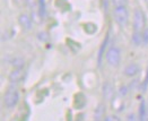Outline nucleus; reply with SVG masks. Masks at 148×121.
I'll list each match as a JSON object with an SVG mask.
<instances>
[{
	"label": "nucleus",
	"instance_id": "2eb2a0df",
	"mask_svg": "<svg viewBox=\"0 0 148 121\" xmlns=\"http://www.w3.org/2000/svg\"><path fill=\"white\" fill-rule=\"evenodd\" d=\"M143 43L148 44V28H145L143 32Z\"/></svg>",
	"mask_w": 148,
	"mask_h": 121
},
{
	"label": "nucleus",
	"instance_id": "6ab92c4d",
	"mask_svg": "<svg viewBox=\"0 0 148 121\" xmlns=\"http://www.w3.org/2000/svg\"><path fill=\"white\" fill-rule=\"evenodd\" d=\"M147 121H148V109H147Z\"/></svg>",
	"mask_w": 148,
	"mask_h": 121
},
{
	"label": "nucleus",
	"instance_id": "1a4fd4ad",
	"mask_svg": "<svg viewBox=\"0 0 148 121\" xmlns=\"http://www.w3.org/2000/svg\"><path fill=\"white\" fill-rule=\"evenodd\" d=\"M108 42H109V35H106L105 40H104V42L102 43V45H101V48H99V58H97V61H99V66H101V63H102V58H103V54H104V51H105V48H106V44H108Z\"/></svg>",
	"mask_w": 148,
	"mask_h": 121
},
{
	"label": "nucleus",
	"instance_id": "6e6552de",
	"mask_svg": "<svg viewBox=\"0 0 148 121\" xmlns=\"http://www.w3.org/2000/svg\"><path fill=\"white\" fill-rule=\"evenodd\" d=\"M147 109L145 101H141L139 105V121H147Z\"/></svg>",
	"mask_w": 148,
	"mask_h": 121
},
{
	"label": "nucleus",
	"instance_id": "4468645a",
	"mask_svg": "<svg viewBox=\"0 0 148 121\" xmlns=\"http://www.w3.org/2000/svg\"><path fill=\"white\" fill-rule=\"evenodd\" d=\"M12 65H14L16 68H21V69H22V67L24 66V60H23L22 58H16V59L12 60Z\"/></svg>",
	"mask_w": 148,
	"mask_h": 121
},
{
	"label": "nucleus",
	"instance_id": "f257e3e1",
	"mask_svg": "<svg viewBox=\"0 0 148 121\" xmlns=\"http://www.w3.org/2000/svg\"><path fill=\"white\" fill-rule=\"evenodd\" d=\"M18 101H19V93H18V91L16 88H14V87L8 88L7 92L3 95V103H5V105L7 108L12 109L14 107H16Z\"/></svg>",
	"mask_w": 148,
	"mask_h": 121
},
{
	"label": "nucleus",
	"instance_id": "f8f14e48",
	"mask_svg": "<svg viewBox=\"0 0 148 121\" xmlns=\"http://www.w3.org/2000/svg\"><path fill=\"white\" fill-rule=\"evenodd\" d=\"M114 8H119V7H127V0H112Z\"/></svg>",
	"mask_w": 148,
	"mask_h": 121
},
{
	"label": "nucleus",
	"instance_id": "a211bd4d",
	"mask_svg": "<svg viewBox=\"0 0 148 121\" xmlns=\"http://www.w3.org/2000/svg\"><path fill=\"white\" fill-rule=\"evenodd\" d=\"M127 94V92H124V87L121 88V95H125Z\"/></svg>",
	"mask_w": 148,
	"mask_h": 121
},
{
	"label": "nucleus",
	"instance_id": "7ed1b4c3",
	"mask_svg": "<svg viewBox=\"0 0 148 121\" xmlns=\"http://www.w3.org/2000/svg\"><path fill=\"white\" fill-rule=\"evenodd\" d=\"M106 60L108 62L113 66V67H116L119 66L120 60H121V52H120V49L116 48V47H111L109 49L108 53H106Z\"/></svg>",
	"mask_w": 148,
	"mask_h": 121
},
{
	"label": "nucleus",
	"instance_id": "9b49d317",
	"mask_svg": "<svg viewBox=\"0 0 148 121\" xmlns=\"http://www.w3.org/2000/svg\"><path fill=\"white\" fill-rule=\"evenodd\" d=\"M113 94V88H112V85L106 83L104 85V96L105 98H111V95Z\"/></svg>",
	"mask_w": 148,
	"mask_h": 121
},
{
	"label": "nucleus",
	"instance_id": "f3484780",
	"mask_svg": "<svg viewBox=\"0 0 148 121\" xmlns=\"http://www.w3.org/2000/svg\"><path fill=\"white\" fill-rule=\"evenodd\" d=\"M105 121H120L119 120V118L118 117H114V116H110V117H108Z\"/></svg>",
	"mask_w": 148,
	"mask_h": 121
},
{
	"label": "nucleus",
	"instance_id": "f03ea898",
	"mask_svg": "<svg viewBox=\"0 0 148 121\" xmlns=\"http://www.w3.org/2000/svg\"><path fill=\"white\" fill-rule=\"evenodd\" d=\"M114 17H115L116 23L121 27H125L128 25V21H129V12H128L127 7L114 8Z\"/></svg>",
	"mask_w": 148,
	"mask_h": 121
},
{
	"label": "nucleus",
	"instance_id": "dca6fc26",
	"mask_svg": "<svg viewBox=\"0 0 148 121\" xmlns=\"http://www.w3.org/2000/svg\"><path fill=\"white\" fill-rule=\"evenodd\" d=\"M147 87H148V69H147V74H146V78H145V80H144V83H143L141 88H143V91H146Z\"/></svg>",
	"mask_w": 148,
	"mask_h": 121
},
{
	"label": "nucleus",
	"instance_id": "39448f33",
	"mask_svg": "<svg viewBox=\"0 0 148 121\" xmlns=\"http://www.w3.org/2000/svg\"><path fill=\"white\" fill-rule=\"evenodd\" d=\"M24 78V72L21 68H15L9 75V79L12 83H19Z\"/></svg>",
	"mask_w": 148,
	"mask_h": 121
},
{
	"label": "nucleus",
	"instance_id": "9d476101",
	"mask_svg": "<svg viewBox=\"0 0 148 121\" xmlns=\"http://www.w3.org/2000/svg\"><path fill=\"white\" fill-rule=\"evenodd\" d=\"M132 42L137 44V45H140L143 43V33L141 32H134L132 34Z\"/></svg>",
	"mask_w": 148,
	"mask_h": 121
},
{
	"label": "nucleus",
	"instance_id": "ddd939ff",
	"mask_svg": "<svg viewBox=\"0 0 148 121\" xmlns=\"http://www.w3.org/2000/svg\"><path fill=\"white\" fill-rule=\"evenodd\" d=\"M38 9L41 16L45 15V0H38Z\"/></svg>",
	"mask_w": 148,
	"mask_h": 121
},
{
	"label": "nucleus",
	"instance_id": "20e7f679",
	"mask_svg": "<svg viewBox=\"0 0 148 121\" xmlns=\"http://www.w3.org/2000/svg\"><path fill=\"white\" fill-rule=\"evenodd\" d=\"M145 24H146V18L144 12L139 9L135 10V16H134V32H141L145 28Z\"/></svg>",
	"mask_w": 148,
	"mask_h": 121
},
{
	"label": "nucleus",
	"instance_id": "0eeeda50",
	"mask_svg": "<svg viewBox=\"0 0 148 121\" xmlns=\"http://www.w3.org/2000/svg\"><path fill=\"white\" fill-rule=\"evenodd\" d=\"M18 23H19V25H21L23 28H25V30H29V28L32 27V23H31L29 17H28L27 15H25V14H22V15L19 16Z\"/></svg>",
	"mask_w": 148,
	"mask_h": 121
},
{
	"label": "nucleus",
	"instance_id": "423d86ee",
	"mask_svg": "<svg viewBox=\"0 0 148 121\" xmlns=\"http://www.w3.org/2000/svg\"><path fill=\"white\" fill-rule=\"evenodd\" d=\"M139 70H140V68H139L138 65H136V63H130V65H128L124 68V74L128 77H132V76H136L137 74L139 73Z\"/></svg>",
	"mask_w": 148,
	"mask_h": 121
}]
</instances>
